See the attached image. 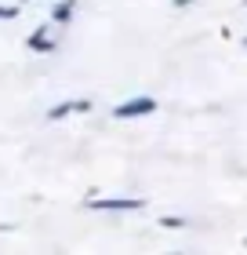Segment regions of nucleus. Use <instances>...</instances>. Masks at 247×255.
I'll return each instance as SVG.
<instances>
[{"mask_svg": "<svg viewBox=\"0 0 247 255\" xmlns=\"http://www.w3.org/2000/svg\"><path fill=\"white\" fill-rule=\"evenodd\" d=\"M15 230V223H0V234H11Z\"/></svg>", "mask_w": 247, "mask_h": 255, "instance_id": "obj_9", "label": "nucleus"}, {"mask_svg": "<svg viewBox=\"0 0 247 255\" xmlns=\"http://www.w3.org/2000/svg\"><path fill=\"white\" fill-rule=\"evenodd\" d=\"M149 113H157V99L153 95H135V99L120 102V106L113 110V117L116 121H138V117H149Z\"/></svg>", "mask_w": 247, "mask_h": 255, "instance_id": "obj_2", "label": "nucleus"}, {"mask_svg": "<svg viewBox=\"0 0 247 255\" xmlns=\"http://www.w3.org/2000/svg\"><path fill=\"white\" fill-rule=\"evenodd\" d=\"M189 4H196V0H171V7H174V11H182V7H189Z\"/></svg>", "mask_w": 247, "mask_h": 255, "instance_id": "obj_8", "label": "nucleus"}, {"mask_svg": "<svg viewBox=\"0 0 247 255\" xmlns=\"http://www.w3.org/2000/svg\"><path fill=\"white\" fill-rule=\"evenodd\" d=\"M91 212H142L146 197H91Z\"/></svg>", "mask_w": 247, "mask_h": 255, "instance_id": "obj_1", "label": "nucleus"}, {"mask_svg": "<svg viewBox=\"0 0 247 255\" xmlns=\"http://www.w3.org/2000/svg\"><path fill=\"white\" fill-rule=\"evenodd\" d=\"M22 11H18V4H0V22H7V18H18Z\"/></svg>", "mask_w": 247, "mask_h": 255, "instance_id": "obj_7", "label": "nucleus"}, {"mask_svg": "<svg viewBox=\"0 0 247 255\" xmlns=\"http://www.w3.org/2000/svg\"><path fill=\"white\" fill-rule=\"evenodd\" d=\"M244 48H247V37H244Z\"/></svg>", "mask_w": 247, "mask_h": 255, "instance_id": "obj_11", "label": "nucleus"}, {"mask_svg": "<svg viewBox=\"0 0 247 255\" xmlns=\"http://www.w3.org/2000/svg\"><path fill=\"white\" fill-rule=\"evenodd\" d=\"M77 11V0H58V4L51 7V22H69Z\"/></svg>", "mask_w": 247, "mask_h": 255, "instance_id": "obj_5", "label": "nucleus"}, {"mask_svg": "<svg viewBox=\"0 0 247 255\" xmlns=\"http://www.w3.org/2000/svg\"><path fill=\"white\" fill-rule=\"evenodd\" d=\"M26 48H29V51H40V55H44V51H55V40H51V29H48V26H37V29H33V33H29V40H26Z\"/></svg>", "mask_w": 247, "mask_h": 255, "instance_id": "obj_4", "label": "nucleus"}, {"mask_svg": "<svg viewBox=\"0 0 247 255\" xmlns=\"http://www.w3.org/2000/svg\"><path fill=\"white\" fill-rule=\"evenodd\" d=\"M167 255H182V252H167Z\"/></svg>", "mask_w": 247, "mask_h": 255, "instance_id": "obj_10", "label": "nucleus"}, {"mask_svg": "<svg viewBox=\"0 0 247 255\" xmlns=\"http://www.w3.org/2000/svg\"><path fill=\"white\" fill-rule=\"evenodd\" d=\"M244 4H247V0H244Z\"/></svg>", "mask_w": 247, "mask_h": 255, "instance_id": "obj_13", "label": "nucleus"}, {"mask_svg": "<svg viewBox=\"0 0 247 255\" xmlns=\"http://www.w3.org/2000/svg\"><path fill=\"white\" fill-rule=\"evenodd\" d=\"M157 223L164 230H185V226H189V219H185V215H160Z\"/></svg>", "mask_w": 247, "mask_h": 255, "instance_id": "obj_6", "label": "nucleus"}, {"mask_svg": "<svg viewBox=\"0 0 247 255\" xmlns=\"http://www.w3.org/2000/svg\"><path fill=\"white\" fill-rule=\"evenodd\" d=\"M244 248H247V237H244Z\"/></svg>", "mask_w": 247, "mask_h": 255, "instance_id": "obj_12", "label": "nucleus"}, {"mask_svg": "<svg viewBox=\"0 0 247 255\" xmlns=\"http://www.w3.org/2000/svg\"><path fill=\"white\" fill-rule=\"evenodd\" d=\"M95 102L91 99H62V102H55V106L48 110V121H62V117H73V113H87Z\"/></svg>", "mask_w": 247, "mask_h": 255, "instance_id": "obj_3", "label": "nucleus"}]
</instances>
